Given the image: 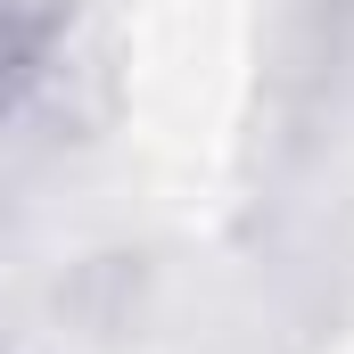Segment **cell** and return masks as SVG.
I'll list each match as a JSON object with an SVG mask.
<instances>
[{
	"label": "cell",
	"instance_id": "obj_1",
	"mask_svg": "<svg viewBox=\"0 0 354 354\" xmlns=\"http://www.w3.org/2000/svg\"><path fill=\"white\" fill-rule=\"evenodd\" d=\"M33 75V0H0V99Z\"/></svg>",
	"mask_w": 354,
	"mask_h": 354
}]
</instances>
